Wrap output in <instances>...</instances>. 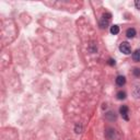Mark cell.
Here are the masks:
<instances>
[{"instance_id":"1","label":"cell","mask_w":140,"mask_h":140,"mask_svg":"<svg viewBox=\"0 0 140 140\" xmlns=\"http://www.w3.org/2000/svg\"><path fill=\"white\" fill-rule=\"evenodd\" d=\"M111 19H112V14L108 13V12H106V13H104L102 15L101 20H100V26L101 29H106L109 23H111Z\"/></svg>"},{"instance_id":"2","label":"cell","mask_w":140,"mask_h":140,"mask_svg":"<svg viewBox=\"0 0 140 140\" xmlns=\"http://www.w3.org/2000/svg\"><path fill=\"white\" fill-rule=\"evenodd\" d=\"M105 137L108 140H118L119 139V135L117 133V131L115 130L112 127H108L105 130Z\"/></svg>"},{"instance_id":"3","label":"cell","mask_w":140,"mask_h":140,"mask_svg":"<svg viewBox=\"0 0 140 140\" xmlns=\"http://www.w3.org/2000/svg\"><path fill=\"white\" fill-rule=\"evenodd\" d=\"M119 51L124 55H129L131 53V47L128 42H121L119 44Z\"/></svg>"},{"instance_id":"4","label":"cell","mask_w":140,"mask_h":140,"mask_svg":"<svg viewBox=\"0 0 140 140\" xmlns=\"http://www.w3.org/2000/svg\"><path fill=\"white\" fill-rule=\"evenodd\" d=\"M128 112H129V109H128V107H127L126 105H123V106L119 107V113L121 115V117H123L125 120H129Z\"/></svg>"},{"instance_id":"5","label":"cell","mask_w":140,"mask_h":140,"mask_svg":"<svg viewBox=\"0 0 140 140\" xmlns=\"http://www.w3.org/2000/svg\"><path fill=\"white\" fill-rule=\"evenodd\" d=\"M132 95L135 99H140V83H136L132 89Z\"/></svg>"},{"instance_id":"6","label":"cell","mask_w":140,"mask_h":140,"mask_svg":"<svg viewBox=\"0 0 140 140\" xmlns=\"http://www.w3.org/2000/svg\"><path fill=\"white\" fill-rule=\"evenodd\" d=\"M105 118L109 121H114V120H116L117 119V115L115 114V112H112V111H109L105 114Z\"/></svg>"},{"instance_id":"7","label":"cell","mask_w":140,"mask_h":140,"mask_svg":"<svg viewBox=\"0 0 140 140\" xmlns=\"http://www.w3.org/2000/svg\"><path fill=\"white\" fill-rule=\"evenodd\" d=\"M125 83H126V78L124 76H118L116 78V84L118 87H123L125 86Z\"/></svg>"},{"instance_id":"8","label":"cell","mask_w":140,"mask_h":140,"mask_svg":"<svg viewBox=\"0 0 140 140\" xmlns=\"http://www.w3.org/2000/svg\"><path fill=\"white\" fill-rule=\"evenodd\" d=\"M126 36H127L128 38L135 37V36H136V30H135V29H132V27L128 29V30L126 31Z\"/></svg>"},{"instance_id":"9","label":"cell","mask_w":140,"mask_h":140,"mask_svg":"<svg viewBox=\"0 0 140 140\" xmlns=\"http://www.w3.org/2000/svg\"><path fill=\"white\" fill-rule=\"evenodd\" d=\"M132 60L136 61V63L140 61V49H136L132 53Z\"/></svg>"},{"instance_id":"10","label":"cell","mask_w":140,"mask_h":140,"mask_svg":"<svg viewBox=\"0 0 140 140\" xmlns=\"http://www.w3.org/2000/svg\"><path fill=\"white\" fill-rule=\"evenodd\" d=\"M111 33L113 34V35H116V34H118L119 33V26L117 25V24H114V25H112L111 26Z\"/></svg>"},{"instance_id":"11","label":"cell","mask_w":140,"mask_h":140,"mask_svg":"<svg viewBox=\"0 0 140 140\" xmlns=\"http://www.w3.org/2000/svg\"><path fill=\"white\" fill-rule=\"evenodd\" d=\"M116 96H117L118 100H125L126 99V92H124V91H118Z\"/></svg>"},{"instance_id":"12","label":"cell","mask_w":140,"mask_h":140,"mask_svg":"<svg viewBox=\"0 0 140 140\" xmlns=\"http://www.w3.org/2000/svg\"><path fill=\"white\" fill-rule=\"evenodd\" d=\"M75 130H76L77 133L82 132V125H81V124H77L76 127H75Z\"/></svg>"},{"instance_id":"13","label":"cell","mask_w":140,"mask_h":140,"mask_svg":"<svg viewBox=\"0 0 140 140\" xmlns=\"http://www.w3.org/2000/svg\"><path fill=\"white\" fill-rule=\"evenodd\" d=\"M133 75L136 77H140V68H135L133 69Z\"/></svg>"},{"instance_id":"14","label":"cell","mask_w":140,"mask_h":140,"mask_svg":"<svg viewBox=\"0 0 140 140\" xmlns=\"http://www.w3.org/2000/svg\"><path fill=\"white\" fill-rule=\"evenodd\" d=\"M135 5L137 9H140V0H136L135 1Z\"/></svg>"},{"instance_id":"15","label":"cell","mask_w":140,"mask_h":140,"mask_svg":"<svg viewBox=\"0 0 140 140\" xmlns=\"http://www.w3.org/2000/svg\"><path fill=\"white\" fill-rule=\"evenodd\" d=\"M108 65L114 66V65H115V60H114V59H108Z\"/></svg>"}]
</instances>
